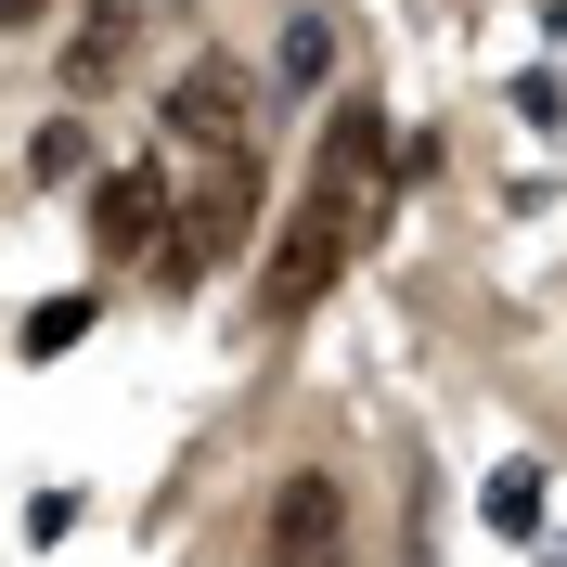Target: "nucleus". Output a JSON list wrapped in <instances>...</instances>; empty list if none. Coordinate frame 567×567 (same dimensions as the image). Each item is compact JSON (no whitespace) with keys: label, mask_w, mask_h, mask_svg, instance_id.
Instances as JSON below:
<instances>
[{"label":"nucleus","mask_w":567,"mask_h":567,"mask_svg":"<svg viewBox=\"0 0 567 567\" xmlns=\"http://www.w3.org/2000/svg\"><path fill=\"white\" fill-rule=\"evenodd\" d=\"M155 130H168L181 155H246V142H258V78L233 65V52H194V65L168 78Z\"/></svg>","instance_id":"f03ea898"},{"label":"nucleus","mask_w":567,"mask_h":567,"mask_svg":"<svg viewBox=\"0 0 567 567\" xmlns=\"http://www.w3.org/2000/svg\"><path fill=\"white\" fill-rule=\"evenodd\" d=\"M258 233V142L246 155H207V194H194V219H181V246L155 258V284H194L207 258H233Z\"/></svg>","instance_id":"7ed1b4c3"},{"label":"nucleus","mask_w":567,"mask_h":567,"mask_svg":"<svg viewBox=\"0 0 567 567\" xmlns=\"http://www.w3.org/2000/svg\"><path fill=\"white\" fill-rule=\"evenodd\" d=\"M374 168H388V116L336 104L310 194H297V219H284L271 258H258V322H310L322 297H336V271H349V246H361V181H374Z\"/></svg>","instance_id":"f257e3e1"},{"label":"nucleus","mask_w":567,"mask_h":567,"mask_svg":"<svg viewBox=\"0 0 567 567\" xmlns=\"http://www.w3.org/2000/svg\"><path fill=\"white\" fill-rule=\"evenodd\" d=\"M0 27H39V0H0Z\"/></svg>","instance_id":"9d476101"},{"label":"nucleus","mask_w":567,"mask_h":567,"mask_svg":"<svg viewBox=\"0 0 567 567\" xmlns=\"http://www.w3.org/2000/svg\"><path fill=\"white\" fill-rule=\"evenodd\" d=\"M78 336H91V297H39V310H27V349H39V361L78 349Z\"/></svg>","instance_id":"1a4fd4ad"},{"label":"nucleus","mask_w":567,"mask_h":567,"mask_svg":"<svg viewBox=\"0 0 567 567\" xmlns=\"http://www.w3.org/2000/svg\"><path fill=\"white\" fill-rule=\"evenodd\" d=\"M155 233H168V168H104L91 181V246L104 258H142Z\"/></svg>","instance_id":"39448f33"},{"label":"nucleus","mask_w":567,"mask_h":567,"mask_svg":"<svg viewBox=\"0 0 567 567\" xmlns=\"http://www.w3.org/2000/svg\"><path fill=\"white\" fill-rule=\"evenodd\" d=\"M400 567H425V555H400Z\"/></svg>","instance_id":"9b49d317"},{"label":"nucleus","mask_w":567,"mask_h":567,"mask_svg":"<svg viewBox=\"0 0 567 567\" xmlns=\"http://www.w3.org/2000/svg\"><path fill=\"white\" fill-rule=\"evenodd\" d=\"M130 27H142V0H91V27L65 39V91H116L130 78Z\"/></svg>","instance_id":"423d86ee"},{"label":"nucleus","mask_w":567,"mask_h":567,"mask_svg":"<svg viewBox=\"0 0 567 567\" xmlns=\"http://www.w3.org/2000/svg\"><path fill=\"white\" fill-rule=\"evenodd\" d=\"M491 529H503V542L542 529V477H529V464H503V477H491Z\"/></svg>","instance_id":"6e6552de"},{"label":"nucleus","mask_w":567,"mask_h":567,"mask_svg":"<svg viewBox=\"0 0 567 567\" xmlns=\"http://www.w3.org/2000/svg\"><path fill=\"white\" fill-rule=\"evenodd\" d=\"M271 567H349V491L322 464L271 491Z\"/></svg>","instance_id":"20e7f679"},{"label":"nucleus","mask_w":567,"mask_h":567,"mask_svg":"<svg viewBox=\"0 0 567 567\" xmlns=\"http://www.w3.org/2000/svg\"><path fill=\"white\" fill-rule=\"evenodd\" d=\"M27 168L39 181H91V130H78V116H39V130H27Z\"/></svg>","instance_id":"0eeeda50"}]
</instances>
